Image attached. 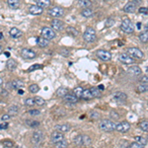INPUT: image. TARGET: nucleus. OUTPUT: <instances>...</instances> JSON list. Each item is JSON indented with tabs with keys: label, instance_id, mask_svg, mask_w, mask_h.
Masks as SVG:
<instances>
[{
	"label": "nucleus",
	"instance_id": "obj_1",
	"mask_svg": "<svg viewBox=\"0 0 148 148\" xmlns=\"http://www.w3.org/2000/svg\"><path fill=\"white\" fill-rule=\"evenodd\" d=\"M99 127L104 131H114L115 129H116V123L110 120H103L99 122Z\"/></svg>",
	"mask_w": 148,
	"mask_h": 148
},
{
	"label": "nucleus",
	"instance_id": "obj_2",
	"mask_svg": "<svg viewBox=\"0 0 148 148\" xmlns=\"http://www.w3.org/2000/svg\"><path fill=\"white\" fill-rule=\"evenodd\" d=\"M97 38V35H96V31L94 30L91 27H88V28L85 30L84 34H83V39L85 40L87 42H93Z\"/></svg>",
	"mask_w": 148,
	"mask_h": 148
},
{
	"label": "nucleus",
	"instance_id": "obj_3",
	"mask_svg": "<svg viewBox=\"0 0 148 148\" xmlns=\"http://www.w3.org/2000/svg\"><path fill=\"white\" fill-rule=\"evenodd\" d=\"M120 29L123 31V32L127 33V34H131L134 32V27L133 24L128 18H124L122 22V25H120Z\"/></svg>",
	"mask_w": 148,
	"mask_h": 148
},
{
	"label": "nucleus",
	"instance_id": "obj_4",
	"mask_svg": "<svg viewBox=\"0 0 148 148\" xmlns=\"http://www.w3.org/2000/svg\"><path fill=\"white\" fill-rule=\"evenodd\" d=\"M42 37H44V39L48 40H52L57 37L54 30L52 28H48V27H44L42 29Z\"/></svg>",
	"mask_w": 148,
	"mask_h": 148
},
{
	"label": "nucleus",
	"instance_id": "obj_5",
	"mask_svg": "<svg viewBox=\"0 0 148 148\" xmlns=\"http://www.w3.org/2000/svg\"><path fill=\"white\" fill-rule=\"evenodd\" d=\"M20 54L25 59H34L36 57V52L31 48H23Z\"/></svg>",
	"mask_w": 148,
	"mask_h": 148
},
{
	"label": "nucleus",
	"instance_id": "obj_6",
	"mask_svg": "<svg viewBox=\"0 0 148 148\" xmlns=\"http://www.w3.org/2000/svg\"><path fill=\"white\" fill-rule=\"evenodd\" d=\"M44 140V133L41 131H37L33 133L32 136V143L35 145H38Z\"/></svg>",
	"mask_w": 148,
	"mask_h": 148
},
{
	"label": "nucleus",
	"instance_id": "obj_7",
	"mask_svg": "<svg viewBox=\"0 0 148 148\" xmlns=\"http://www.w3.org/2000/svg\"><path fill=\"white\" fill-rule=\"evenodd\" d=\"M127 53L134 58H143L144 54L138 48H129L127 49Z\"/></svg>",
	"mask_w": 148,
	"mask_h": 148
},
{
	"label": "nucleus",
	"instance_id": "obj_8",
	"mask_svg": "<svg viewBox=\"0 0 148 148\" xmlns=\"http://www.w3.org/2000/svg\"><path fill=\"white\" fill-rule=\"evenodd\" d=\"M48 14L50 15V16H52V17H55V18H59V17H61V16H63V14H64V11H63V9H62L61 7H52V8H50L48 10Z\"/></svg>",
	"mask_w": 148,
	"mask_h": 148
},
{
	"label": "nucleus",
	"instance_id": "obj_9",
	"mask_svg": "<svg viewBox=\"0 0 148 148\" xmlns=\"http://www.w3.org/2000/svg\"><path fill=\"white\" fill-rule=\"evenodd\" d=\"M64 139V135H63V133L62 132H60V131H53L52 133H51V135H50V141L52 143H57V142H59V141H61V140H63Z\"/></svg>",
	"mask_w": 148,
	"mask_h": 148
},
{
	"label": "nucleus",
	"instance_id": "obj_10",
	"mask_svg": "<svg viewBox=\"0 0 148 148\" xmlns=\"http://www.w3.org/2000/svg\"><path fill=\"white\" fill-rule=\"evenodd\" d=\"M97 57L100 58L101 60H103V61H109L112 58V54L109 51L104 50V49H100V50L97 51Z\"/></svg>",
	"mask_w": 148,
	"mask_h": 148
},
{
	"label": "nucleus",
	"instance_id": "obj_11",
	"mask_svg": "<svg viewBox=\"0 0 148 148\" xmlns=\"http://www.w3.org/2000/svg\"><path fill=\"white\" fill-rule=\"evenodd\" d=\"M129 129H131V123H129L128 122H120V123L116 124V131L124 133V132L128 131Z\"/></svg>",
	"mask_w": 148,
	"mask_h": 148
},
{
	"label": "nucleus",
	"instance_id": "obj_12",
	"mask_svg": "<svg viewBox=\"0 0 148 148\" xmlns=\"http://www.w3.org/2000/svg\"><path fill=\"white\" fill-rule=\"evenodd\" d=\"M120 60L124 64H132L135 62L133 57L129 55L128 53H120Z\"/></svg>",
	"mask_w": 148,
	"mask_h": 148
},
{
	"label": "nucleus",
	"instance_id": "obj_13",
	"mask_svg": "<svg viewBox=\"0 0 148 148\" xmlns=\"http://www.w3.org/2000/svg\"><path fill=\"white\" fill-rule=\"evenodd\" d=\"M63 27H64V23L61 20L54 19L51 22V28L54 31H61L62 29H63Z\"/></svg>",
	"mask_w": 148,
	"mask_h": 148
},
{
	"label": "nucleus",
	"instance_id": "obj_14",
	"mask_svg": "<svg viewBox=\"0 0 148 148\" xmlns=\"http://www.w3.org/2000/svg\"><path fill=\"white\" fill-rule=\"evenodd\" d=\"M126 99H127L126 94L122 93V92H116V93L114 94V100H115L116 102H118V103L125 102Z\"/></svg>",
	"mask_w": 148,
	"mask_h": 148
},
{
	"label": "nucleus",
	"instance_id": "obj_15",
	"mask_svg": "<svg viewBox=\"0 0 148 148\" xmlns=\"http://www.w3.org/2000/svg\"><path fill=\"white\" fill-rule=\"evenodd\" d=\"M44 9L38 5H31L29 7V13L32 15H41Z\"/></svg>",
	"mask_w": 148,
	"mask_h": 148
},
{
	"label": "nucleus",
	"instance_id": "obj_16",
	"mask_svg": "<svg viewBox=\"0 0 148 148\" xmlns=\"http://www.w3.org/2000/svg\"><path fill=\"white\" fill-rule=\"evenodd\" d=\"M24 86V82L21 81V80H13V81H11L9 83V87L12 89H14V90H18V89L22 88V87Z\"/></svg>",
	"mask_w": 148,
	"mask_h": 148
},
{
	"label": "nucleus",
	"instance_id": "obj_17",
	"mask_svg": "<svg viewBox=\"0 0 148 148\" xmlns=\"http://www.w3.org/2000/svg\"><path fill=\"white\" fill-rule=\"evenodd\" d=\"M135 10H136V5L135 3L132 1L126 3L124 7H123V11H124L125 13H133Z\"/></svg>",
	"mask_w": 148,
	"mask_h": 148
},
{
	"label": "nucleus",
	"instance_id": "obj_18",
	"mask_svg": "<svg viewBox=\"0 0 148 148\" xmlns=\"http://www.w3.org/2000/svg\"><path fill=\"white\" fill-rule=\"evenodd\" d=\"M37 44L40 48H46L49 44V40L44 39V37H39L37 38Z\"/></svg>",
	"mask_w": 148,
	"mask_h": 148
},
{
	"label": "nucleus",
	"instance_id": "obj_19",
	"mask_svg": "<svg viewBox=\"0 0 148 148\" xmlns=\"http://www.w3.org/2000/svg\"><path fill=\"white\" fill-rule=\"evenodd\" d=\"M63 100L65 101L66 103H69V104H76L79 100V98L76 97L75 95H71V94H67L65 97L63 98Z\"/></svg>",
	"mask_w": 148,
	"mask_h": 148
},
{
	"label": "nucleus",
	"instance_id": "obj_20",
	"mask_svg": "<svg viewBox=\"0 0 148 148\" xmlns=\"http://www.w3.org/2000/svg\"><path fill=\"white\" fill-rule=\"evenodd\" d=\"M127 71H128V73H131L133 76H139L141 72H142V70H141L139 66H131L127 69Z\"/></svg>",
	"mask_w": 148,
	"mask_h": 148
},
{
	"label": "nucleus",
	"instance_id": "obj_21",
	"mask_svg": "<svg viewBox=\"0 0 148 148\" xmlns=\"http://www.w3.org/2000/svg\"><path fill=\"white\" fill-rule=\"evenodd\" d=\"M6 67H7L8 70L14 71L15 69H16V67H17L16 60H14L13 58H9V59L7 60V62H6Z\"/></svg>",
	"mask_w": 148,
	"mask_h": 148
},
{
	"label": "nucleus",
	"instance_id": "obj_22",
	"mask_svg": "<svg viewBox=\"0 0 148 148\" xmlns=\"http://www.w3.org/2000/svg\"><path fill=\"white\" fill-rule=\"evenodd\" d=\"M9 35H10V37L13 38V39H18V38H20L22 36V32L17 28H12L9 31Z\"/></svg>",
	"mask_w": 148,
	"mask_h": 148
},
{
	"label": "nucleus",
	"instance_id": "obj_23",
	"mask_svg": "<svg viewBox=\"0 0 148 148\" xmlns=\"http://www.w3.org/2000/svg\"><path fill=\"white\" fill-rule=\"evenodd\" d=\"M54 128L57 129V131L64 133V132H68L70 131V125L69 124H58V125H55Z\"/></svg>",
	"mask_w": 148,
	"mask_h": 148
},
{
	"label": "nucleus",
	"instance_id": "obj_24",
	"mask_svg": "<svg viewBox=\"0 0 148 148\" xmlns=\"http://www.w3.org/2000/svg\"><path fill=\"white\" fill-rule=\"evenodd\" d=\"M36 5L40 6L42 9L46 8L50 5V0H36Z\"/></svg>",
	"mask_w": 148,
	"mask_h": 148
},
{
	"label": "nucleus",
	"instance_id": "obj_25",
	"mask_svg": "<svg viewBox=\"0 0 148 148\" xmlns=\"http://www.w3.org/2000/svg\"><path fill=\"white\" fill-rule=\"evenodd\" d=\"M67 94H68V89L65 88V87H60V88H58L57 90V95L58 97L64 98Z\"/></svg>",
	"mask_w": 148,
	"mask_h": 148
},
{
	"label": "nucleus",
	"instance_id": "obj_26",
	"mask_svg": "<svg viewBox=\"0 0 148 148\" xmlns=\"http://www.w3.org/2000/svg\"><path fill=\"white\" fill-rule=\"evenodd\" d=\"M7 3L11 9H18L20 7V0H7Z\"/></svg>",
	"mask_w": 148,
	"mask_h": 148
},
{
	"label": "nucleus",
	"instance_id": "obj_27",
	"mask_svg": "<svg viewBox=\"0 0 148 148\" xmlns=\"http://www.w3.org/2000/svg\"><path fill=\"white\" fill-rule=\"evenodd\" d=\"M81 98H83L84 100H91V99L94 98V96H93V94L91 93L90 89H85L84 92H83V94H82Z\"/></svg>",
	"mask_w": 148,
	"mask_h": 148
},
{
	"label": "nucleus",
	"instance_id": "obj_28",
	"mask_svg": "<svg viewBox=\"0 0 148 148\" xmlns=\"http://www.w3.org/2000/svg\"><path fill=\"white\" fill-rule=\"evenodd\" d=\"M18 112H19V107L16 106V105H13V106L9 108L8 110V114L10 116H17Z\"/></svg>",
	"mask_w": 148,
	"mask_h": 148
},
{
	"label": "nucleus",
	"instance_id": "obj_29",
	"mask_svg": "<svg viewBox=\"0 0 148 148\" xmlns=\"http://www.w3.org/2000/svg\"><path fill=\"white\" fill-rule=\"evenodd\" d=\"M26 124L30 127H33V128H36L40 125V122L38 120H26Z\"/></svg>",
	"mask_w": 148,
	"mask_h": 148
},
{
	"label": "nucleus",
	"instance_id": "obj_30",
	"mask_svg": "<svg viewBox=\"0 0 148 148\" xmlns=\"http://www.w3.org/2000/svg\"><path fill=\"white\" fill-rule=\"evenodd\" d=\"M73 142L75 143V145H77V146H81V145H84V143H83V135H77L74 137L73 139Z\"/></svg>",
	"mask_w": 148,
	"mask_h": 148
},
{
	"label": "nucleus",
	"instance_id": "obj_31",
	"mask_svg": "<svg viewBox=\"0 0 148 148\" xmlns=\"http://www.w3.org/2000/svg\"><path fill=\"white\" fill-rule=\"evenodd\" d=\"M82 16L85 17V18H89L93 15V10L90 8H86V9H83V11L81 12Z\"/></svg>",
	"mask_w": 148,
	"mask_h": 148
},
{
	"label": "nucleus",
	"instance_id": "obj_32",
	"mask_svg": "<svg viewBox=\"0 0 148 148\" xmlns=\"http://www.w3.org/2000/svg\"><path fill=\"white\" fill-rule=\"evenodd\" d=\"M67 146H68V142H67L66 139H63L54 144L55 148H67Z\"/></svg>",
	"mask_w": 148,
	"mask_h": 148
},
{
	"label": "nucleus",
	"instance_id": "obj_33",
	"mask_svg": "<svg viewBox=\"0 0 148 148\" xmlns=\"http://www.w3.org/2000/svg\"><path fill=\"white\" fill-rule=\"evenodd\" d=\"M91 2L92 1H90V0H79V5L84 9H86L91 6V4H92Z\"/></svg>",
	"mask_w": 148,
	"mask_h": 148
},
{
	"label": "nucleus",
	"instance_id": "obj_34",
	"mask_svg": "<svg viewBox=\"0 0 148 148\" xmlns=\"http://www.w3.org/2000/svg\"><path fill=\"white\" fill-rule=\"evenodd\" d=\"M138 93H144V92L148 91V83H145V84H141L137 87V90Z\"/></svg>",
	"mask_w": 148,
	"mask_h": 148
},
{
	"label": "nucleus",
	"instance_id": "obj_35",
	"mask_svg": "<svg viewBox=\"0 0 148 148\" xmlns=\"http://www.w3.org/2000/svg\"><path fill=\"white\" fill-rule=\"evenodd\" d=\"M83 92H84V89L81 88V87H77V88H75V89L73 90V94L76 96V97L81 98V97H82Z\"/></svg>",
	"mask_w": 148,
	"mask_h": 148
},
{
	"label": "nucleus",
	"instance_id": "obj_36",
	"mask_svg": "<svg viewBox=\"0 0 148 148\" xmlns=\"http://www.w3.org/2000/svg\"><path fill=\"white\" fill-rule=\"evenodd\" d=\"M134 139H135L136 142H138V143H140V144H142L143 146L147 144V139L145 137H142V136H135V137H134Z\"/></svg>",
	"mask_w": 148,
	"mask_h": 148
},
{
	"label": "nucleus",
	"instance_id": "obj_37",
	"mask_svg": "<svg viewBox=\"0 0 148 148\" xmlns=\"http://www.w3.org/2000/svg\"><path fill=\"white\" fill-rule=\"evenodd\" d=\"M91 93L93 94L94 98H100L101 96H102V94H101V91L99 88H91Z\"/></svg>",
	"mask_w": 148,
	"mask_h": 148
},
{
	"label": "nucleus",
	"instance_id": "obj_38",
	"mask_svg": "<svg viewBox=\"0 0 148 148\" xmlns=\"http://www.w3.org/2000/svg\"><path fill=\"white\" fill-rule=\"evenodd\" d=\"M139 41L141 42H148V32H143L139 35Z\"/></svg>",
	"mask_w": 148,
	"mask_h": 148
},
{
	"label": "nucleus",
	"instance_id": "obj_39",
	"mask_svg": "<svg viewBox=\"0 0 148 148\" xmlns=\"http://www.w3.org/2000/svg\"><path fill=\"white\" fill-rule=\"evenodd\" d=\"M139 127L141 131L148 132V122L147 120H143V122H139Z\"/></svg>",
	"mask_w": 148,
	"mask_h": 148
},
{
	"label": "nucleus",
	"instance_id": "obj_40",
	"mask_svg": "<svg viewBox=\"0 0 148 148\" xmlns=\"http://www.w3.org/2000/svg\"><path fill=\"white\" fill-rule=\"evenodd\" d=\"M66 32L69 34V35L73 36V37H76V36L78 35V31L76 30L75 28H73V27H68L66 30Z\"/></svg>",
	"mask_w": 148,
	"mask_h": 148
},
{
	"label": "nucleus",
	"instance_id": "obj_41",
	"mask_svg": "<svg viewBox=\"0 0 148 148\" xmlns=\"http://www.w3.org/2000/svg\"><path fill=\"white\" fill-rule=\"evenodd\" d=\"M42 67H44L42 64H33L32 66H30L28 68V71H29V72H32V71L38 70V69H42Z\"/></svg>",
	"mask_w": 148,
	"mask_h": 148
},
{
	"label": "nucleus",
	"instance_id": "obj_42",
	"mask_svg": "<svg viewBox=\"0 0 148 148\" xmlns=\"http://www.w3.org/2000/svg\"><path fill=\"white\" fill-rule=\"evenodd\" d=\"M25 105L28 107H32V106H35L36 104V101H35V98H29L25 101Z\"/></svg>",
	"mask_w": 148,
	"mask_h": 148
},
{
	"label": "nucleus",
	"instance_id": "obj_43",
	"mask_svg": "<svg viewBox=\"0 0 148 148\" xmlns=\"http://www.w3.org/2000/svg\"><path fill=\"white\" fill-rule=\"evenodd\" d=\"M39 90H40V87L38 86L37 84H32L30 87H29V91L33 94H36L37 92H39Z\"/></svg>",
	"mask_w": 148,
	"mask_h": 148
},
{
	"label": "nucleus",
	"instance_id": "obj_44",
	"mask_svg": "<svg viewBox=\"0 0 148 148\" xmlns=\"http://www.w3.org/2000/svg\"><path fill=\"white\" fill-rule=\"evenodd\" d=\"M35 101L38 106H44V105H46V101L42 97H35Z\"/></svg>",
	"mask_w": 148,
	"mask_h": 148
},
{
	"label": "nucleus",
	"instance_id": "obj_45",
	"mask_svg": "<svg viewBox=\"0 0 148 148\" xmlns=\"http://www.w3.org/2000/svg\"><path fill=\"white\" fill-rule=\"evenodd\" d=\"M1 144L3 145L4 147H8V148H10V147L13 146V142L11 140H3L1 142Z\"/></svg>",
	"mask_w": 148,
	"mask_h": 148
},
{
	"label": "nucleus",
	"instance_id": "obj_46",
	"mask_svg": "<svg viewBox=\"0 0 148 148\" xmlns=\"http://www.w3.org/2000/svg\"><path fill=\"white\" fill-rule=\"evenodd\" d=\"M129 148H144V146H143L142 144H140V143L134 141V142L131 143V145H129Z\"/></svg>",
	"mask_w": 148,
	"mask_h": 148
},
{
	"label": "nucleus",
	"instance_id": "obj_47",
	"mask_svg": "<svg viewBox=\"0 0 148 148\" xmlns=\"http://www.w3.org/2000/svg\"><path fill=\"white\" fill-rule=\"evenodd\" d=\"M28 114L31 116H39L40 114H41V112H40L39 110H31V111L28 112Z\"/></svg>",
	"mask_w": 148,
	"mask_h": 148
},
{
	"label": "nucleus",
	"instance_id": "obj_48",
	"mask_svg": "<svg viewBox=\"0 0 148 148\" xmlns=\"http://www.w3.org/2000/svg\"><path fill=\"white\" fill-rule=\"evenodd\" d=\"M11 116L9 114H5V115H2L1 116V122H7V120H10Z\"/></svg>",
	"mask_w": 148,
	"mask_h": 148
},
{
	"label": "nucleus",
	"instance_id": "obj_49",
	"mask_svg": "<svg viewBox=\"0 0 148 148\" xmlns=\"http://www.w3.org/2000/svg\"><path fill=\"white\" fill-rule=\"evenodd\" d=\"M140 82L142 83V84L148 83V74H146V75H144V76H142V77L140 78Z\"/></svg>",
	"mask_w": 148,
	"mask_h": 148
},
{
	"label": "nucleus",
	"instance_id": "obj_50",
	"mask_svg": "<svg viewBox=\"0 0 148 148\" xmlns=\"http://www.w3.org/2000/svg\"><path fill=\"white\" fill-rule=\"evenodd\" d=\"M110 116H111V118H113V120H118V118H120V116H118L116 112H112V113L110 114Z\"/></svg>",
	"mask_w": 148,
	"mask_h": 148
},
{
	"label": "nucleus",
	"instance_id": "obj_51",
	"mask_svg": "<svg viewBox=\"0 0 148 148\" xmlns=\"http://www.w3.org/2000/svg\"><path fill=\"white\" fill-rule=\"evenodd\" d=\"M7 127H8L7 122H1V123H0V129H6Z\"/></svg>",
	"mask_w": 148,
	"mask_h": 148
},
{
	"label": "nucleus",
	"instance_id": "obj_52",
	"mask_svg": "<svg viewBox=\"0 0 148 148\" xmlns=\"http://www.w3.org/2000/svg\"><path fill=\"white\" fill-rule=\"evenodd\" d=\"M114 23H115V22H114V20H113V19H111V18H110V19L108 20V21L106 22V26L108 27V28H110V27H112V26H113Z\"/></svg>",
	"mask_w": 148,
	"mask_h": 148
},
{
	"label": "nucleus",
	"instance_id": "obj_53",
	"mask_svg": "<svg viewBox=\"0 0 148 148\" xmlns=\"http://www.w3.org/2000/svg\"><path fill=\"white\" fill-rule=\"evenodd\" d=\"M138 11H139V13H141V14H148V9L147 8L140 7Z\"/></svg>",
	"mask_w": 148,
	"mask_h": 148
},
{
	"label": "nucleus",
	"instance_id": "obj_54",
	"mask_svg": "<svg viewBox=\"0 0 148 148\" xmlns=\"http://www.w3.org/2000/svg\"><path fill=\"white\" fill-rule=\"evenodd\" d=\"M0 94H1V96L2 97H5V96H7L8 95V92L5 90V89H3V88H1V90H0Z\"/></svg>",
	"mask_w": 148,
	"mask_h": 148
},
{
	"label": "nucleus",
	"instance_id": "obj_55",
	"mask_svg": "<svg viewBox=\"0 0 148 148\" xmlns=\"http://www.w3.org/2000/svg\"><path fill=\"white\" fill-rule=\"evenodd\" d=\"M98 88L101 89V90H104V86H103V85H100V86H99Z\"/></svg>",
	"mask_w": 148,
	"mask_h": 148
},
{
	"label": "nucleus",
	"instance_id": "obj_56",
	"mask_svg": "<svg viewBox=\"0 0 148 148\" xmlns=\"http://www.w3.org/2000/svg\"><path fill=\"white\" fill-rule=\"evenodd\" d=\"M0 37H1V41H3V33H0Z\"/></svg>",
	"mask_w": 148,
	"mask_h": 148
},
{
	"label": "nucleus",
	"instance_id": "obj_57",
	"mask_svg": "<svg viewBox=\"0 0 148 148\" xmlns=\"http://www.w3.org/2000/svg\"><path fill=\"white\" fill-rule=\"evenodd\" d=\"M140 26H141V24L140 23H137V29H140L141 28Z\"/></svg>",
	"mask_w": 148,
	"mask_h": 148
},
{
	"label": "nucleus",
	"instance_id": "obj_58",
	"mask_svg": "<svg viewBox=\"0 0 148 148\" xmlns=\"http://www.w3.org/2000/svg\"><path fill=\"white\" fill-rule=\"evenodd\" d=\"M2 84H3V79L1 78V79H0V85L2 86Z\"/></svg>",
	"mask_w": 148,
	"mask_h": 148
},
{
	"label": "nucleus",
	"instance_id": "obj_59",
	"mask_svg": "<svg viewBox=\"0 0 148 148\" xmlns=\"http://www.w3.org/2000/svg\"><path fill=\"white\" fill-rule=\"evenodd\" d=\"M18 93H19V94H21V95H22V94H23V93H24V92H23V91H22V90H19V91H18Z\"/></svg>",
	"mask_w": 148,
	"mask_h": 148
},
{
	"label": "nucleus",
	"instance_id": "obj_60",
	"mask_svg": "<svg viewBox=\"0 0 148 148\" xmlns=\"http://www.w3.org/2000/svg\"><path fill=\"white\" fill-rule=\"evenodd\" d=\"M5 55H6V57H9V55H10V54H9V52H6V53H5Z\"/></svg>",
	"mask_w": 148,
	"mask_h": 148
},
{
	"label": "nucleus",
	"instance_id": "obj_61",
	"mask_svg": "<svg viewBox=\"0 0 148 148\" xmlns=\"http://www.w3.org/2000/svg\"><path fill=\"white\" fill-rule=\"evenodd\" d=\"M90 1H94V0H90Z\"/></svg>",
	"mask_w": 148,
	"mask_h": 148
},
{
	"label": "nucleus",
	"instance_id": "obj_62",
	"mask_svg": "<svg viewBox=\"0 0 148 148\" xmlns=\"http://www.w3.org/2000/svg\"><path fill=\"white\" fill-rule=\"evenodd\" d=\"M17 148H21V147H17Z\"/></svg>",
	"mask_w": 148,
	"mask_h": 148
}]
</instances>
